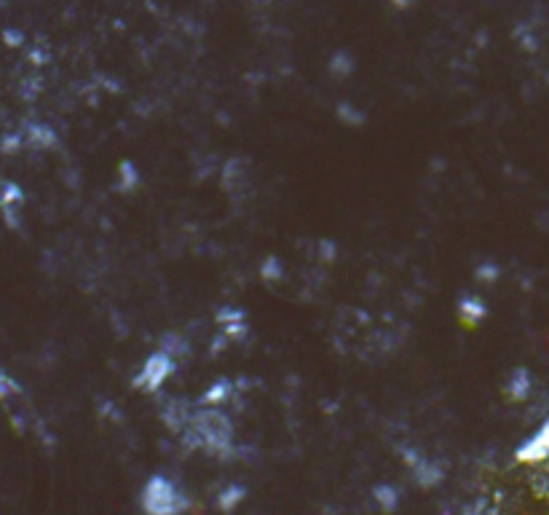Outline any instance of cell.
I'll return each mask as SVG.
<instances>
[{
	"label": "cell",
	"instance_id": "1",
	"mask_svg": "<svg viewBox=\"0 0 549 515\" xmlns=\"http://www.w3.org/2000/svg\"><path fill=\"white\" fill-rule=\"evenodd\" d=\"M188 507V499L175 483L164 475H153L142 489V510L148 515H180Z\"/></svg>",
	"mask_w": 549,
	"mask_h": 515
},
{
	"label": "cell",
	"instance_id": "2",
	"mask_svg": "<svg viewBox=\"0 0 549 515\" xmlns=\"http://www.w3.org/2000/svg\"><path fill=\"white\" fill-rule=\"evenodd\" d=\"M196 432V443L201 448H209L212 454L225 448L231 443V427L225 422L223 414H215V411H204L191 422V435Z\"/></svg>",
	"mask_w": 549,
	"mask_h": 515
},
{
	"label": "cell",
	"instance_id": "3",
	"mask_svg": "<svg viewBox=\"0 0 549 515\" xmlns=\"http://www.w3.org/2000/svg\"><path fill=\"white\" fill-rule=\"evenodd\" d=\"M172 371H175V360L164 355V352H159V355H153L148 363L142 365L140 376H137V387L145 389V392L159 389L161 384L169 379V373Z\"/></svg>",
	"mask_w": 549,
	"mask_h": 515
},
{
	"label": "cell",
	"instance_id": "4",
	"mask_svg": "<svg viewBox=\"0 0 549 515\" xmlns=\"http://www.w3.org/2000/svg\"><path fill=\"white\" fill-rule=\"evenodd\" d=\"M549 456V422L541 427L531 440H525L523 446L517 448L515 459L520 465H536L541 459H547Z\"/></svg>",
	"mask_w": 549,
	"mask_h": 515
},
{
	"label": "cell",
	"instance_id": "5",
	"mask_svg": "<svg viewBox=\"0 0 549 515\" xmlns=\"http://www.w3.org/2000/svg\"><path fill=\"white\" fill-rule=\"evenodd\" d=\"M242 497H244V491L236 489V486H231V489L220 494V499H217V502H220V507H223L225 513H228V510H233V505H239V502H242Z\"/></svg>",
	"mask_w": 549,
	"mask_h": 515
}]
</instances>
